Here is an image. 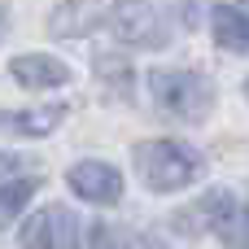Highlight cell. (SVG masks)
<instances>
[{
  "instance_id": "6da1fadb",
  "label": "cell",
  "mask_w": 249,
  "mask_h": 249,
  "mask_svg": "<svg viewBox=\"0 0 249 249\" xmlns=\"http://www.w3.org/2000/svg\"><path fill=\"white\" fill-rule=\"evenodd\" d=\"M136 166H140V179L144 188L153 193H179L188 184H197L206 175V158L179 140H149L136 149Z\"/></svg>"
},
{
  "instance_id": "7a4b0ae2",
  "label": "cell",
  "mask_w": 249,
  "mask_h": 249,
  "mask_svg": "<svg viewBox=\"0 0 249 249\" xmlns=\"http://www.w3.org/2000/svg\"><path fill=\"white\" fill-rule=\"evenodd\" d=\"M171 26H175V18H171V4H162V0H127L109 13L114 39L131 44V48H162L171 39Z\"/></svg>"
},
{
  "instance_id": "3957f363",
  "label": "cell",
  "mask_w": 249,
  "mask_h": 249,
  "mask_svg": "<svg viewBox=\"0 0 249 249\" xmlns=\"http://www.w3.org/2000/svg\"><path fill=\"white\" fill-rule=\"evenodd\" d=\"M153 101L184 123H201L214 105V92L193 70H162V74H153Z\"/></svg>"
},
{
  "instance_id": "277c9868",
  "label": "cell",
  "mask_w": 249,
  "mask_h": 249,
  "mask_svg": "<svg viewBox=\"0 0 249 249\" xmlns=\"http://www.w3.org/2000/svg\"><path fill=\"white\" fill-rule=\"evenodd\" d=\"M83 241V223L66 206H44L22 223V245L26 249H74Z\"/></svg>"
},
{
  "instance_id": "5b68a950",
  "label": "cell",
  "mask_w": 249,
  "mask_h": 249,
  "mask_svg": "<svg viewBox=\"0 0 249 249\" xmlns=\"http://www.w3.org/2000/svg\"><path fill=\"white\" fill-rule=\"evenodd\" d=\"M201 210H206L210 232H214L228 249H249V210L232 197V193L214 188V193L201 201Z\"/></svg>"
},
{
  "instance_id": "8992f818",
  "label": "cell",
  "mask_w": 249,
  "mask_h": 249,
  "mask_svg": "<svg viewBox=\"0 0 249 249\" xmlns=\"http://www.w3.org/2000/svg\"><path fill=\"white\" fill-rule=\"evenodd\" d=\"M66 179L83 201H96V206H114L123 197V175L109 162H79V166H70Z\"/></svg>"
},
{
  "instance_id": "52a82bcc",
  "label": "cell",
  "mask_w": 249,
  "mask_h": 249,
  "mask_svg": "<svg viewBox=\"0 0 249 249\" xmlns=\"http://www.w3.org/2000/svg\"><path fill=\"white\" fill-rule=\"evenodd\" d=\"M13 79L31 92L39 88H61L70 79V70L57 61V57H44V53H26V57H13Z\"/></svg>"
},
{
  "instance_id": "ba28073f",
  "label": "cell",
  "mask_w": 249,
  "mask_h": 249,
  "mask_svg": "<svg viewBox=\"0 0 249 249\" xmlns=\"http://www.w3.org/2000/svg\"><path fill=\"white\" fill-rule=\"evenodd\" d=\"M61 118H66L61 105H39V109H26V114H4L0 127L18 131V136H48V131L61 127Z\"/></svg>"
},
{
  "instance_id": "9c48e42d",
  "label": "cell",
  "mask_w": 249,
  "mask_h": 249,
  "mask_svg": "<svg viewBox=\"0 0 249 249\" xmlns=\"http://www.w3.org/2000/svg\"><path fill=\"white\" fill-rule=\"evenodd\" d=\"M214 39H219V48L249 53V13L232 9V4H219L214 9Z\"/></svg>"
},
{
  "instance_id": "30bf717a",
  "label": "cell",
  "mask_w": 249,
  "mask_h": 249,
  "mask_svg": "<svg viewBox=\"0 0 249 249\" xmlns=\"http://www.w3.org/2000/svg\"><path fill=\"white\" fill-rule=\"evenodd\" d=\"M35 188H39V179H13V184H4V188H0V228H9V223H13V214L35 197Z\"/></svg>"
},
{
  "instance_id": "8fae6325",
  "label": "cell",
  "mask_w": 249,
  "mask_h": 249,
  "mask_svg": "<svg viewBox=\"0 0 249 249\" xmlns=\"http://www.w3.org/2000/svg\"><path fill=\"white\" fill-rule=\"evenodd\" d=\"M127 245V232L109 228V223H96L92 228V249H123Z\"/></svg>"
},
{
  "instance_id": "7c38bea8",
  "label": "cell",
  "mask_w": 249,
  "mask_h": 249,
  "mask_svg": "<svg viewBox=\"0 0 249 249\" xmlns=\"http://www.w3.org/2000/svg\"><path fill=\"white\" fill-rule=\"evenodd\" d=\"M96 70H101L105 79H118V83H123V96H127V79H131L127 61H118V70H114V57H109V53H101V57H96Z\"/></svg>"
},
{
  "instance_id": "4fadbf2b",
  "label": "cell",
  "mask_w": 249,
  "mask_h": 249,
  "mask_svg": "<svg viewBox=\"0 0 249 249\" xmlns=\"http://www.w3.org/2000/svg\"><path fill=\"white\" fill-rule=\"evenodd\" d=\"M13 166H22V162H18V158H9V153H0V175H9Z\"/></svg>"
},
{
  "instance_id": "5bb4252c",
  "label": "cell",
  "mask_w": 249,
  "mask_h": 249,
  "mask_svg": "<svg viewBox=\"0 0 249 249\" xmlns=\"http://www.w3.org/2000/svg\"><path fill=\"white\" fill-rule=\"evenodd\" d=\"M4 31H9V9H4V0H0V39H4Z\"/></svg>"
},
{
  "instance_id": "9a60e30c",
  "label": "cell",
  "mask_w": 249,
  "mask_h": 249,
  "mask_svg": "<svg viewBox=\"0 0 249 249\" xmlns=\"http://www.w3.org/2000/svg\"><path fill=\"white\" fill-rule=\"evenodd\" d=\"M245 92H249V83H245Z\"/></svg>"
}]
</instances>
